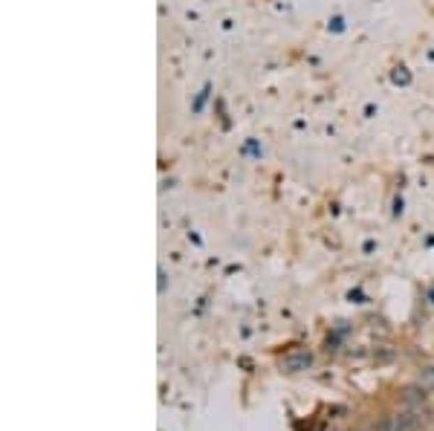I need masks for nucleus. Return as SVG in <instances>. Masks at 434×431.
Listing matches in <instances>:
<instances>
[{"label":"nucleus","mask_w":434,"mask_h":431,"mask_svg":"<svg viewBox=\"0 0 434 431\" xmlns=\"http://www.w3.org/2000/svg\"><path fill=\"white\" fill-rule=\"evenodd\" d=\"M313 365V356L307 354V350H292V354H287L281 359V368L287 370V374H301V370H307Z\"/></svg>","instance_id":"obj_1"},{"label":"nucleus","mask_w":434,"mask_h":431,"mask_svg":"<svg viewBox=\"0 0 434 431\" xmlns=\"http://www.w3.org/2000/svg\"><path fill=\"white\" fill-rule=\"evenodd\" d=\"M420 385L423 388H434V368H423L420 370Z\"/></svg>","instance_id":"obj_4"},{"label":"nucleus","mask_w":434,"mask_h":431,"mask_svg":"<svg viewBox=\"0 0 434 431\" xmlns=\"http://www.w3.org/2000/svg\"><path fill=\"white\" fill-rule=\"evenodd\" d=\"M377 431H394V417H385V420L377 425Z\"/></svg>","instance_id":"obj_5"},{"label":"nucleus","mask_w":434,"mask_h":431,"mask_svg":"<svg viewBox=\"0 0 434 431\" xmlns=\"http://www.w3.org/2000/svg\"><path fill=\"white\" fill-rule=\"evenodd\" d=\"M426 402V388L420 385V388H408L405 394H403V405L411 411V408H417V405H423Z\"/></svg>","instance_id":"obj_3"},{"label":"nucleus","mask_w":434,"mask_h":431,"mask_svg":"<svg viewBox=\"0 0 434 431\" xmlns=\"http://www.w3.org/2000/svg\"><path fill=\"white\" fill-rule=\"evenodd\" d=\"M417 428H420L417 411H403V414L394 417V431H417Z\"/></svg>","instance_id":"obj_2"}]
</instances>
